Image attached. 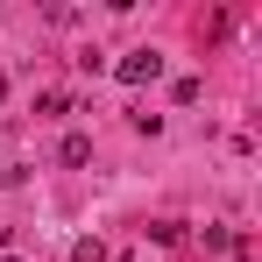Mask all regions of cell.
<instances>
[{"label":"cell","instance_id":"cell-3","mask_svg":"<svg viewBox=\"0 0 262 262\" xmlns=\"http://www.w3.org/2000/svg\"><path fill=\"white\" fill-rule=\"evenodd\" d=\"M71 262H106V248H99V241L85 234V241H71Z\"/></svg>","mask_w":262,"mask_h":262},{"label":"cell","instance_id":"cell-2","mask_svg":"<svg viewBox=\"0 0 262 262\" xmlns=\"http://www.w3.org/2000/svg\"><path fill=\"white\" fill-rule=\"evenodd\" d=\"M57 163H64V170H85L92 163V135H64V142H57Z\"/></svg>","mask_w":262,"mask_h":262},{"label":"cell","instance_id":"cell-4","mask_svg":"<svg viewBox=\"0 0 262 262\" xmlns=\"http://www.w3.org/2000/svg\"><path fill=\"white\" fill-rule=\"evenodd\" d=\"M0 184H7V163H0Z\"/></svg>","mask_w":262,"mask_h":262},{"label":"cell","instance_id":"cell-5","mask_svg":"<svg viewBox=\"0 0 262 262\" xmlns=\"http://www.w3.org/2000/svg\"><path fill=\"white\" fill-rule=\"evenodd\" d=\"M7 262H21V255H7Z\"/></svg>","mask_w":262,"mask_h":262},{"label":"cell","instance_id":"cell-1","mask_svg":"<svg viewBox=\"0 0 262 262\" xmlns=\"http://www.w3.org/2000/svg\"><path fill=\"white\" fill-rule=\"evenodd\" d=\"M114 78H121V85H156V78H163V57H156V50H128V57L114 64Z\"/></svg>","mask_w":262,"mask_h":262}]
</instances>
